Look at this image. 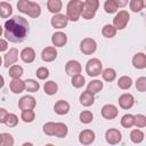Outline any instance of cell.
Listing matches in <instances>:
<instances>
[{"instance_id":"cell-1","label":"cell","mask_w":146,"mask_h":146,"mask_svg":"<svg viewBox=\"0 0 146 146\" xmlns=\"http://www.w3.org/2000/svg\"><path fill=\"white\" fill-rule=\"evenodd\" d=\"M29 33V23L22 16H14L5 23V36L9 42L21 43Z\"/></svg>"},{"instance_id":"cell-2","label":"cell","mask_w":146,"mask_h":146,"mask_svg":"<svg viewBox=\"0 0 146 146\" xmlns=\"http://www.w3.org/2000/svg\"><path fill=\"white\" fill-rule=\"evenodd\" d=\"M83 9V2L81 0H70L66 6V17L68 21L78 22L81 17Z\"/></svg>"},{"instance_id":"cell-3","label":"cell","mask_w":146,"mask_h":146,"mask_svg":"<svg viewBox=\"0 0 146 146\" xmlns=\"http://www.w3.org/2000/svg\"><path fill=\"white\" fill-rule=\"evenodd\" d=\"M98 7H99V0H86L83 2V9L81 13L82 18L92 19L97 13Z\"/></svg>"},{"instance_id":"cell-4","label":"cell","mask_w":146,"mask_h":146,"mask_svg":"<svg viewBox=\"0 0 146 146\" xmlns=\"http://www.w3.org/2000/svg\"><path fill=\"white\" fill-rule=\"evenodd\" d=\"M103 71V64L98 58H91L86 64V72L89 76H98Z\"/></svg>"},{"instance_id":"cell-5","label":"cell","mask_w":146,"mask_h":146,"mask_svg":"<svg viewBox=\"0 0 146 146\" xmlns=\"http://www.w3.org/2000/svg\"><path fill=\"white\" fill-rule=\"evenodd\" d=\"M129 18H130V15L128 11L125 10H120L119 13H116V15L114 16L113 18V25L116 30H123L128 22H129Z\"/></svg>"},{"instance_id":"cell-6","label":"cell","mask_w":146,"mask_h":146,"mask_svg":"<svg viewBox=\"0 0 146 146\" xmlns=\"http://www.w3.org/2000/svg\"><path fill=\"white\" fill-rule=\"evenodd\" d=\"M97 49V42L91 38H84L80 43V50L84 55H92Z\"/></svg>"},{"instance_id":"cell-7","label":"cell","mask_w":146,"mask_h":146,"mask_svg":"<svg viewBox=\"0 0 146 146\" xmlns=\"http://www.w3.org/2000/svg\"><path fill=\"white\" fill-rule=\"evenodd\" d=\"M36 105V102H35V98L33 96H30V95H26V96H23L19 102H18V107L21 111H26V110H33Z\"/></svg>"},{"instance_id":"cell-8","label":"cell","mask_w":146,"mask_h":146,"mask_svg":"<svg viewBox=\"0 0 146 146\" xmlns=\"http://www.w3.org/2000/svg\"><path fill=\"white\" fill-rule=\"evenodd\" d=\"M117 114H119V110L113 104H106L102 107V115L106 120H113L117 116Z\"/></svg>"},{"instance_id":"cell-9","label":"cell","mask_w":146,"mask_h":146,"mask_svg":"<svg viewBox=\"0 0 146 146\" xmlns=\"http://www.w3.org/2000/svg\"><path fill=\"white\" fill-rule=\"evenodd\" d=\"M105 139L110 145H116L121 141L122 135L117 129H108L105 132Z\"/></svg>"},{"instance_id":"cell-10","label":"cell","mask_w":146,"mask_h":146,"mask_svg":"<svg viewBox=\"0 0 146 146\" xmlns=\"http://www.w3.org/2000/svg\"><path fill=\"white\" fill-rule=\"evenodd\" d=\"M52 27L55 29H64L66 27L67 23H68V19L66 17V15L64 14H55L52 17H51V21H50Z\"/></svg>"},{"instance_id":"cell-11","label":"cell","mask_w":146,"mask_h":146,"mask_svg":"<svg viewBox=\"0 0 146 146\" xmlns=\"http://www.w3.org/2000/svg\"><path fill=\"white\" fill-rule=\"evenodd\" d=\"M81 70H82L81 64H80L78 60H75V59L68 60V62L66 63V65H65V72H66V74L70 75V76H73V75H75V74L81 73Z\"/></svg>"},{"instance_id":"cell-12","label":"cell","mask_w":146,"mask_h":146,"mask_svg":"<svg viewBox=\"0 0 146 146\" xmlns=\"http://www.w3.org/2000/svg\"><path fill=\"white\" fill-rule=\"evenodd\" d=\"M95 132L90 129H84L80 132L79 135V141L82 144V145H90L94 143L95 140Z\"/></svg>"},{"instance_id":"cell-13","label":"cell","mask_w":146,"mask_h":146,"mask_svg":"<svg viewBox=\"0 0 146 146\" xmlns=\"http://www.w3.org/2000/svg\"><path fill=\"white\" fill-rule=\"evenodd\" d=\"M135 104V98L131 94H122L119 97V105L123 110H129Z\"/></svg>"},{"instance_id":"cell-14","label":"cell","mask_w":146,"mask_h":146,"mask_svg":"<svg viewBox=\"0 0 146 146\" xmlns=\"http://www.w3.org/2000/svg\"><path fill=\"white\" fill-rule=\"evenodd\" d=\"M41 58L43 62L50 63L57 58V50L56 47H46L41 52Z\"/></svg>"},{"instance_id":"cell-15","label":"cell","mask_w":146,"mask_h":146,"mask_svg":"<svg viewBox=\"0 0 146 146\" xmlns=\"http://www.w3.org/2000/svg\"><path fill=\"white\" fill-rule=\"evenodd\" d=\"M18 59V50L16 48H10L6 55H5V63L3 65L6 67H9L11 65H14Z\"/></svg>"},{"instance_id":"cell-16","label":"cell","mask_w":146,"mask_h":146,"mask_svg":"<svg viewBox=\"0 0 146 146\" xmlns=\"http://www.w3.org/2000/svg\"><path fill=\"white\" fill-rule=\"evenodd\" d=\"M51 42L55 47H64L67 42V35L64 32H55L51 36Z\"/></svg>"},{"instance_id":"cell-17","label":"cell","mask_w":146,"mask_h":146,"mask_svg":"<svg viewBox=\"0 0 146 146\" xmlns=\"http://www.w3.org/2000/svg\"><path fill=\"white\" fill-rule=\"evenodd\" d=\"M19 56H21V59H22L24 63L30 64V63H33L34 59H35V51H34L33 48L26 47V48H24V49L21 51Z\"/></svg>"},{"instance_id":"cell-18","label":"cell","mask_w":146,"mask_h":146,"mask_svg":"<svg viewBox=\"0 0 146 146\" xmlns=\"http://www.w3.org/2000/svg\"><path fill=\"white\" fill-rule=\"evenodd\" d=\"M132 65L137 70H144L146 67V55L144 52H137L132 57Z\"/></svg>"},{"instance_id":"cell-19","label":"cell","mask_w":146,"mask_h":146,"mask_svg":"<svg viewBox=\"0 0 146 146\" xmlns=\"http://www.w3.org/2000/svg\"><path fill=\"white\" fill-rule=\"evenodd\" d=\"M54 111L56 114L58 115H65L70 112V104L66 102V100H57L55 103V106H54Z\"/></svg>"},{"instance_id":"cell-20","label":"cell","mask_w":146,"mask_h":146,"mask_svg":"<svg viewBox=\"0 0 146 146\" xmlns=\"http://www.w3.org/2000/svg\"><path fill=\"white\" fill-rule=\"evenodd\" d=\"M80 103L84 107H89L95 103V94L86 90L80 95Z\"/></svg>"},{"instance_id":"cell-21","label":"cell","mask_w":146,"mask_h":146,"mask_svg":"<svg viewBox=\"0 0 146 146\" xmlns=\"http://www.w3.org/2000/svg\"><path fill=\"white\" fill-rule=\"evenodd\" d=\"M9 88L14 94H21L25 90V83L23 80L19 79H13L9 83Z\"/></svg>"},{"instance_id":"cell-22","label":"cell","mask_w":146,"mask_h":146,"mask_svg":"<svg viewBox=\"0 0 146 146\" xmlns=\"http://www.w3.org/2000/svg\"><path fill=\"white\" fill-rule=\"evenodd\" d=\"M63 3L62 0H48L47 1V8L51 14H58L62 10Z\"/></svg>"},{"instance_id":"cell-23","label":"cell","mask_w":146,"mask_h":146,"mask_svg":"<svg viewBox=\"0 0 146 146\" xmlns=\"http://www.w3.org/2000/svg\"><path fill=\"white\" fill-rule=\"evenodd\" d=\"M13 14V7L9 2L2 1L0 2V17L2 18H9Z\"/></svg>"},{"instance_id":"cell-24","label":"cell","mask_w":146,"mask_h":146,"mask_svg":"<svg viewBox=\"0 0 146 146\" xmlns=\"http://www.w3.org/2000/svg\"><path fill=\"white\" fill-rule=\"evenodd\" d=\"M8 68H9L8 74H9V76H10L11 79H19V78L23 75V73H24V70H23V67H22L21 65L14 64V65L9 66Z\"/></svg>"},{"instance_id":"cell-25","label":"cell","mask_w":146,"mask_h":146,"mask_svg":"<svg viewBox=\"0 0 146 146\" xmlns=\"http://www.w3.org/2000/svg\"><path fill=\"white\" fill-rule=\"evenodd\" d=\"M67 132H68V129H67V125L63 122H56V128H55V135L56 137L58 138H64L67 136Z\"/></svg>"},{"instance_id":"cell-26","label":"cell","mask_w":146,"mask_h":146,"mask_svg":"<svg viewBox=\"0 0 146 146\" xmlns=\"http://www.w3.org/2000/svg\"><path fill=\"white\" fill-rule=\"evenodd\" d=\"M103 87H104V84H103V82L100 80H92V81H90L88 83L87 90L92 92V94H98L103 89Z\"/></svg>"},{"instance_id":"cell-27","label":"cell","mask_w":146,"mask_h":146,"mask_svg":"<svg viewBox=\"0 0 146 146\" xmlns=\"http://www.w3.org/2000/svg\"><path fill=\"white\" fill-rule=\"evenodd\" d=\"M132 86V80L130 76L128 75H122L119 80H117V87L122 90H127Z\"/></svg>"},{"instance_id":"cell-28","label":"cell","mask_w":146,"mask_h":146,"mask_svg":"<svg viewBox=\"0 0 146 146\" xmlns=\"http://www.w3.org/2000/svg\"><path fill=\"white\" fill-rule=\"evenodd\" d=\"M24 83H25V90L29 92H36L40 89L39 82H36L33 79H26L24 81Z\"/></svg>"},{"instance_id":"cell-29","label":"cell","mask_w":146,"mask_h":146,"mask_svg":"<svg viewBox=\"0 0 146 146\" xmlns=\"http://www.w3.org/2000/svg\"><path fill=\"white\" fill-rule=\"evenodd\" d=\"M43 90H44V92H46L47 95L52 96V95H55V94L57 92L58 86H57V83H56L55 81H47V82H44Z\"/></svg>"},{"instance_id":"cell-30","label":"cell","mask_w":146,"mask_h":146,"mask_svg":"<svg viewBox=\"0 0 146 146\" xmlns=\"http://www.w3.org/2000/svg\"><path fill=\"white\" fill-rule=\"evenodd\" d=\"M27 15L32 18H38L40 15H41V7L39 3L36 2H32L31 1V6H30V9L27 11Z\"/></svg>"},{"instance_id":"cell-31","label":"cell","mask_w":146,"mask_h":146,"mask_svg":"<svg viewBox=\"0 0 146 146\" xmlns=\"http://www.w3.org/2000/svg\"><path fill=\"white\" fill-rule=\"evenodd\" d=\"M144 137H145L144 132L141 130H139V129H133L130 132V139L135 144H140L144 140Z\"/></svg>"},{"instance_id":"cell-32","label":"cell","mask_w":146,"mask_h":146,"mask_svg":"<svg viewBox=\"0 0 146 146\" xmlns=\"http://www.w3.org/2000/svg\"><path fill=\"white\" fill-rule=\"evenodd\" d=\"M116 29L114 27V25H112V24H106V25H104L103 26V29H102V34L105 36V38H113V36H115V34H116Z\"/></svg>"},{"instance_id":"cell-33","label":"cell","mask_w":146,"mask_h":146,"mask_svg":"<svg viewBox=\"0 0 146 146\" xmlns=\"http://www.w3.org/2000/svg\"><path fill=\"white\" fill-rule=\"evenodd\" d=\"M129 7L131 11L133 13H139L144 9L145 7V1L144 0H130L129 1Z\"/></svg>"},{"instance_id":"cell-34","label":"cell","mask_w":146,"mask_h":146,"mask_svg":"<svg viewBox=\"0 0 146 146\" xmlns=\"http://www.w3.org/2000/svg\"><path fill=\"white\" fill-rule=\"evenodd\" d=\"M102 76H103V79H104L105 81L112 82V81H114L115 78H116V72H115L114 68L108 67V68H105L104 71H102Z\"/></svg>"},{"instance_id":"cell-35","label":"cell","mask_w":146,"mask_h":146,"mask_svg":"<svg viewBox=\"0 0 146 146\" xmlns=\"http://www.w3.org/2000/svg\"><path fill=\"white\" fill-rule=\"evenodd\" d=\"M21 119L23 122L25 123H31L34 121L35 119V113L33 110H26V111H22V114H21Z\"/></svg>"},{"instance_id":"cell-36","label":"cell","mask_w":146,"mask_h":146,"mask_svg":"<svg viewBox=\"0 0 146 146\" xmlns=\"http://www.w3.org/2000/svg\"><path fill=\"white\" fill-rule=\"evenodd\" d=\"M71 83H72V86L74 88H82L84 86V83H86V79H84V76L82 74L79 73V74H75V75L72 76Z\"/></svg>"},{"instance_id":"cell-37","label":"cell","mask_w":146,"mask_h":146,"mask_svg":"<svg viewBox=\"0 0 146 146\" xmlns=\"http://www.w3.org/2000/svg\"><path fill=\"white\" fill-rule=\"evenodd\" d=\"M5 124L9 128H13V127H16L18 124V116L14 113H8L7 114V117H6V121H5Z\"/></svg>"},{"instance_id":"cell-38","label":"cell","mask_w":146,"mask_h":146,"mask_svg":"<svg viewBox=\"0 0 146 146\" xmlns=\"http://www.w3.org/2000/svg\"><path fill=\"white\" fill-rule=\"evenodd\" d=\"M121 125L125 129H129L133 125V115L132 114H124L121 119Z\"/></svg>"},{"instance_id":"cell-39","label":"cell","mask_w":146,"mask_h":146,"mask_svg":"<svg viewBox=\"0 0 146 146\" xmlns=\"http://www.w3.org/2000/svg\"><path fill=\"white\" fill-rule=\"evenodd\" d=\"M117 6L116 3L114 2V0H106L105 3H104V9L107 14H114L117 11Z\"/></svg>"},{"instance_id":"cell-40","label":"cell","mask_w":146,"mask_h":146,"mask_svg":"<svg viewBox=\"0 0 146 146\" xmlns=\"http://www.w3.org/2000/svg\"><path fill=\"white\" fill-rule=\"evenodd\" d=\"M92 120H94V115L90 111H83L80 113V121L83 124H89L92 122Z\"/></svg>"},{"instance_id":"cell-41","label":"cell","mask_w":146,"mask_h":146,"mask_svg":"<svg viewBox=\"0 0 146 146\" xmlns=\"http://www.w3.org/2000/svg\"><path fill=\"white\" fill-rule=\"evenodd\" d=\"M133 125L137 128H144L146 127V116L143 114L133 115Z\"/></svg>"},{"instance_id":"cell-42","label":"cell","mask_w":146,"mask_h":146,"mask_svg":"<svg viewBox=\"0 0 146 146\" xmlns=\"http://www.w3.org/2000/svg\"><path fill=\"white\" fill-rule=\"evenodd\" d=\"M30 6H31L30 0H18V2H17V9H18V11H21L23 14H27Z\"/></svg>"},{"instance_id":"cell-43","label":"cell","mask_w":146,"mask_h":146,"mask_svg":"<svg viewBox=\"0 0 146 146\" xmlns=\"http://www.w3.org/2000/svg\"><path fill=\"white\" fill-rule=\"evenodd\" d=\"M55 128H56V122H47L43 125V132L48 136H54L55 135Z\"/></svg>"},{"instance_id":"cell-44","label":"cell","mask_w":146,"mask_h":146,"mask_svg":"<svg viewBox=\"0 0 146 146\" xmlns=\"http://www.w3.org/2000/svg\"><path fill=\"white\" fill-rule=\"evenodd\" d=\"M1 136H2L1 145H3V146H13L14 145L15 141H14V138H13V136L10 133L3 132V133H1Z\"/></svg>"},{"instance_id":"cell-45","label":"cell","mask_w":146,"mask_h":146,"mask_svg":"<svg viewBox=\"0 0 146 146\" xmlns=\"http://www.w3.org/2000/svg\"><path fill=\"white\" fill-rule=\"evenodd\" d=\"M35 74H36L38 79H40V80H46V79L49 76V70H48L47 67H44V66H41V67H39V68L35 71Z\"/></svg>"},{"instance_id":"cell-46","label":"cell","mask_w":146,"mask_h":146,"mask_svg":"<svg viewBox=\"0 0 146 146\" xmlns=\"http://www.w3.org/2000/svg\"><path fill=\"white\" fill-rule=\"evenodd\" d=\"M136 89L140 92H145L146 91V78L145 76H140L137 79L136 81Z\"/></svg>"},{"instance_id":"cell-47","label":"cell","mask_w":146,"mask_h":146,"mask_svg":"<svg viewBox=\"0 0 146 146\" xmlns=\"http://www.w3.org/2000/svg\"><path fill=\"white\" fill-rule=\"evenodd\" d=\"M8 50V42L5 39H0V52Z\"/></svg>"},{"instance_id":"cell-48","label":"cell","mask_w":146,"mask_h":146,"mask_svg":"<svg viewBox=\"0 0 146 146\" xmlns=\"http://www.w3.org/2000/svg\"><path fill=\"white\" fill-rule=\"evenodd\" d=\"M7 114H8L7 110H5V108L0 107V123H5L6 117H7Z\"/></svg>"},{"instance_id":"cell-49","label":"cell","mask_w":146,"mask_h":146,"mask_svg":"<svg viewBox=\"0 0 146 146\" xmlns=\"http://www.w3.org/2000/svg\"><path fill=\"white\" fill-rule=\"evenodd\" d=\"M114 2L116 3V6L117 7H125L127 5H128V2H129V0H114Z\"/></svg>"},{"instance_id":"cell-50","label":"cell","mask_w":146,"mask_h":146,"mask_svg":"<svg viewBox=\"0 0 146 146\" xmlns=\"http://www.w3.org/2000/svg\"><path fill=\"white\" fill-rule=\"evenodd\" d=\"M3 86H5V79H3V76L0 74V89H1Z\"/></svg>"},{"instance_id":"cell-51","label":"cell","mask_w":146,"mask_h":146,"mask_svg":"<svg viewBox=\"0 0 146 146\" xmlns=\"http://www.w3.org/2000/svg\"><path fill=\"white\" fill-rule=\"evenodd\" d=\"M1 34H2V27H1V25H0V36H1Z\"/></svg>"},{"instance_id":"cell-52","label":"cell","mask_w":146,"mask_h":146,"mask_svg":"<svg viewBox=\"0 0 146 146\" xmlns=\"http://www.w3.org/2000/svg\"><path fill=\"white\" fill-rule=\"evenodd\" d=\"M2 65V58H1V56H0V66Z\"/></svg>"},{"instance_id":"cell-53","label":"cell","mask_w":146,"mask_h":146,"mask_svg":"<svg viewBox=\"0 0 146 146\" xmlns=\"http://www.w3.org/2000/svg\"><path fill=\"white\" fill-rule=\"evenodd\" d=\"M1 140H2V136H1V133H0V145H1Z\"/></svg>"}]
</instances>
